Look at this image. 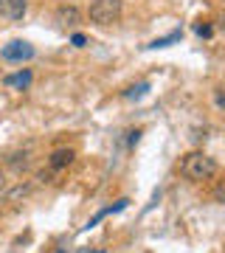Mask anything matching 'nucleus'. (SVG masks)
<instances>
[{
  "label": "nucleus",
  "instance_id": "1",
  "mask_svg": "<svg viewBox=\"0 0 225 253\" xmlns=\"http://www.w3.org/2000/svg\"><path fill=\"white\" fill-rule=\"evenodd\" d=\"M180 174L191 183L211 180L217 174V163L206 152H189V155H183V161H180Z\"/></svg>",
  "mask_w": 225,
  "mask_h": 253
},
{
  "label": "nucleus",
  "instance_id": "2",
  "mask_svg": "<svg viewBox=\"0 0 225 253\" xmlns=\"http://www.w3.org/2000/svg\"><path fill=\"white\" fill-rule=\"evenodd\" d=\"M88 14L96 26H113L121 20V0H93Z\"/></svg>",
  "mask_w": 225,
  "mask_h": 253
},
{
  "label": "nucleus",
  "instance_id": "3",
  "mask_svg": "<svg viewBox=\"0 0 225 253\" xmlns=\"http://www.w3.org/2000/svg\"><path fill=\"white\" fill-rule=\"evenodd\" d=\"M0 56H3L6 62H23V59H31V56H34V48L28 45V42L14 40V42H9V45H3Z\"/></svg>",
  "mask_w": 225,
  "mask_h": 253
},
{
  "label": "nucleus",
  "instance_id": "4",
  "mask_svg": "<svg viewBox=\"0 0 225 253\" xmlns=\"http://www.w3.org/2000/svg\"><path fill=\"white\" fill-rule=\"evenodd\" d=\"M28 11L26 0H0V14L6 20H23Z\"/></svg>",
  "mask_w": 225,
  "mask_h": 253
},
{
  "label": "nucleus",
  "instance_id": "5",
  "mask_svg": "<svg viewBox=\"0 0 225 253\" xmlns=\"http://www.w3.org/2000/svg\"><path fill=\"white\" fill-rule=\"evenodd\" d=\"M73 149H56V152H51V158H48V166L51 169H65V166H71L73 163Z\"/></svg>",
  "mask_w": 225,
  "mask_h": 253
},
{
  "label": "nucleus",
  "instance_id": "6",
  "mask_svg": "<svg viewBox=\"0 0 225 253\" xmlns=\"http://www.w3.org/2000/svg\"><path fill=\"white\" fill-rule=\"evenodd\" d=\"M79 17H82V14H79L76 6H59V9H56V20H59L62 26H76Z\"/></svg>",
  "mask_w": 225,
  "mask_h": 253
},
{
  "label": "nucleus",
  "instance_id": "7",
  "mask_svg": "<svg viewBox=\"0 0 225 253\" xmlns=\"http://www.w3.org/2000/svg\"><path fill=\"white\" fill-rule=\"evenodd\" d=\"M3 84H6V87H28V84H31V71H20V73H14V76H6Z\"/></svg>",
  "mask_w": 225,
  "mask_h": 253
},
{
  "label": "nucleus",
  "instance_id": "8",
  "mask_svg": "<svg viewBox=\"0 0 225 253\" xmlns=\"http://www.w3.org/2000/svg\"><path fill=\"white\" fill-rule=\"evenodd\" d=\"M175 40H180V31H172L169 37H161V40H155V42H152L149 48H166V45H172Z\"/></svg>",
  "mask_w": 225,
  "mask_h": 253
},
{
  "label": "nucleus",
  "instance_id": "9",
  "mask_svg": "<svg viewBox=\"0 0 225 253\" xmlns=\"http://www.w3.org/2000/svg\"><path fill=\"white\" fill-rule=\"evenodd\" d=\"M146 90H149V84L144 82V84H138V87H130V90H127L124 96H127V99H141V96H144Z\"/></svg>",
  "mask_w": 225,
  "mask_h": 253
},
{
  "label": "nucleus",
  "instance_id": "10",
  "mask_svg": "<svg viewBox=\"0 0 225 253\" xmlns=\"http://www.w3.org/2000/svg\"><path fill=\"white\" fill-rule=\"evenodd\" d=\"M9 163L14 166V169H26V166H28V158H26V155H11Z\"/></svg>",
  "mask_w": 225,
  "mask_h": 253
},
{
  "label": "nucleus",
  "instance_id": "11",
  "mask_svg": "<svg viewBox=\"0 0 225 253\" xmlns=\"http://www.w3.org/2000/svg\"><path fill=\"white\" fill-rule=\"evenodd\" d=\"M214 200L225 206V180H220V183L214 186Z\"/></svg>",
  "mask_w": 225,
  "mask_h": 253
},
{
  "label": "nucleus",
  "instance_id": "12",
  "mask_svg": "<svg viewBox=\"0 0 225 253\" xmlns=\"http://www.w3.org/2000/svg\"><path fill=\"white\" fill-rule=\"evenodd\" d=\"M194 31H197L200 37H211V34H214V28H211V26H194Z\"/></svg>",
  "mask_w": 225,
  "mask_h": 253
},
{
  "label": "nucleus",
  "instance_id": "13",
  "mask_svg": "<svg viewBox=\"0 0 225 253\" xmlns=\"http://www.w3.org/2000/svg\"><path fill=\"white\" fill-rule=\"evenodd\" d=\"M71 42H73L76 48H82L85 42H88V40H85V34H73V40H71Z\"/></svg>",
  "mask_w": 225,
  "mask_h": 253
},
{
  "label": "nucleus",
  "instance_id": "14",
  "mask_svg": "<svg viewBox=\"0 0 225 253\" xmlns=\"http://www.w3.org/2000/svg\"><path fill=\"white\" fill-rule=\"evenodd\" d=\"M217 104H220V107H225V96L220 90H217Z\"/></svg>",
  "mask_w": 225,
  "mask_h": 253
},
{
  "label": "nucleus",
  "instance_id": "15",
  "mask_svg": "<svg viewBox=\"0 0 225 253\" xmlns=\"http://www.w3.org/2000/svg\"><path fill=\"white\" fill-rule=\"evenodd\" d=\"M6 186V174H3V169H0V189Z\"/></svg>",
  "mask_w": 225,
  "mask_h": 253
},
{
  "label": "nucleus",
  "instance_id": "16",
  "mask_svg": "<svg viewBox=\"0 0 225 253\" xmlns=\"http://www.w3.org/2000/svg\"><path fill=\"white\" fill-rule=\"evenodd\" d=\"M59 253H65V251H59Z\"/></svg>",
  "mask_w": 225,
  "mask_h": 253
}]
</instances>
